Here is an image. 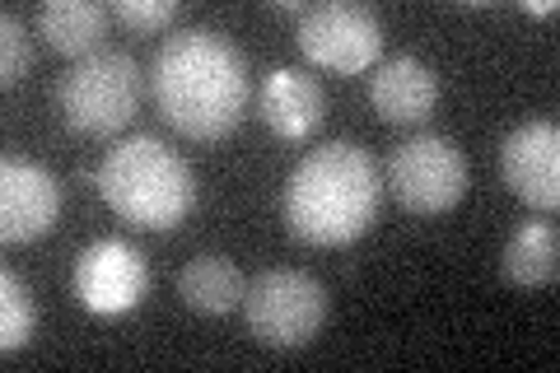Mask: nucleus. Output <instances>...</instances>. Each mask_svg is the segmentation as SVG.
<instances>
[{
    "mask_svg": "<svg viewBox=\"0 0 560 373\" xmlns=\"http://www.w3.org/2000/svg\"><path fill=\"white\" fill-rule=\"evenodd\" d=\"M150 94L160 117L178 136L215 145V140L238 131L243 113H248V61L215 28H178L154 51Z\"/></svg>",
    "mask_w": 560,
    "mask_h": 373,
    "instance_id": "1",
    "label": "nucleus"
},
{
    "mask_svg": "<svg viewBox=\"0 0 560 373\" xmlns=\"http://www.w3.org/2000/svg\"><path fill=\"white\" fill-rule=\"evenodd\" d=\"M383 206V173L355 140H327L294 164L285 183V224L308 247H350Z\"/></svg>",
    "mask_w": 560,
    "mask_h": 373,
    "instance_id": "2",
    "label": "nucleus"
},
{
    "mask_svg": "<svg viewBox=\"0 0 560 373\" xmlns=\"http://www.w3.org/2000/svg\"><path fill=\"white\" fill-rule=\"evenodd\" d=\"M98 197L113 206L117 220L164 234L197 210V177L187 159L168 150L160 136H127L113 140V150L103 154Z\"/></svg>",
    "mask_w": 560,
    "mask_h": 373,
    "instance_id": "3",
    "label": "nucleus"
},
{
    "mask_svg": "<svg viewBox=\"0 0 560 373\" xmlns=\"http://www.w3.org/2000/svg\"><path fill=\"white\" fill-rule=\"evenodd\" d=\"M57 108L75 136H121L140 113V66L131 61V51L103 47L94 57L75 61L57 84Z\"/></svg>",
    "mask_w": 560,
    "mask_h": 373,
    "instance_id": "4",
    "label": "nucleus"
},
{
    "mask_svg": "<svg viewBox=\"0 0 560 373\" xmlns=\"http://www.w3.org/2000/svg\"><path fill=\"white\" fill-rule=\"evenodd\" d=\"M243 317L248 331L271 350H300L327 323V290L318 276L308 271H261L248 290H243Z\"/></svg>",
    "mask_w": 560,
    "mask_h": 373,
    "instance_id": "5",
    "label": "nucleus"
},
{
    "mask_svg": "<svg viewBox=\"0 0 560 373\" xmlns=\"http://www.w3.org/2000/svg\"><path fill=\"white\" fill-rule=\"evenodd\" d=\"M294 43H300V51L318 70H331V75H364L370 66H378L383 24L370 5L323 0V5H308L300 14Z\"/></svg>",
    "mask_w": 560,
    "mask_h": 373,
    "instance_id": "6",
    "label": "nucleus"
},
{
    "mask_svg": "<svg viewBox=\"0 0 560 373\" xmlns=\"http://www.w3.org/2000/svg\"><path fill=\"white\" fill-rule=\"evenodd\" d=\"M388 187L411 215H444L467 197V159L448 136L420 131L393 150Z\"/></svg>",
    "mask_w": 560,
    "mask_h": 373,
    "instance_id": "7",
    "label": "nucleus"
},
{
    "mask_svg": "<svg viewBox=\"0 0 560 373\" xmlns=\"http://www.w3.org/2000/svg\"><path fill=\"white\" fill-rule=\"evenodd\" d=\"M150 290L145 253L127 238H98L75 261V294L94 317H121L131 313Z\"/></svg>",
    "mask_w": 560,
    "mask_h": 373,
    "instance_id": "8",
    "label": "nucleus"
},
{
    "mask_svg": "<svg viewBox=\"0 0 560 373\" xmlns=\"http://www.w3.org/2000/svg\"><path fill=\"white\" fill-rule=\"evenodd\" d=\"M500 177L523 206H560V131L556 121H523L500 145Z\"/></svg>",
    "mask_w": 560,
    "mask_h": 373,
    "instance_id": "9",
    "label": "nucleus"
},
{
    "mask_svg": "<svg viewBox=\"0 0 560 373\" xmlns=\"http://www.w3.org/2000/svg\"><path fill=\"white\" fill-rule=\"evenodd\" d=\"M61 215V183L33 159H5L0 164V238L33 243Z\"/></svg>",
    "mask_w": 560,
    "mask_h": 373,
    "instance_id": "10",
    "label": "nucleus"
},
{
    "mask_svg": "<svg viewBox=\"0 0 560 373\" xmlns=\"http://www.w3.org/2000/svg\"><path fill=\"white\" fill-rule=\"evenodd\" d=\"M257 117L267 121V131L280 136L285 145H304L318 136L327 117V98L318 80L300 66H276L257 89Z\"/></svg>",
    "mask_w": 560,
    "mask_h": 373,
    "instance_id": "11",
    "label": "nucleus"
},
{
    "mask_svg": "<svg viewBox=\"0 0 560 373\" xmlns=\"http://www.w3.org/2000/svg\"><path fill=\"white\" fill-rule=\"evenodd\" d=\"M440 103V80L416 57H393L370 75V108L393 127H416Z\"/></svg>",
    "mask_w": 560,
    "mask_h": 373,
    "instance_id": "12",
    "label": "nucleus"
},
{
    "mask_svg": "<svg viewBox=\"0 0 560 373\" xmlns=\"http://www.w3.org/2000/svg\"><path fill=\"white\" fill-rule=\"evenodd\" d=\"M108 20H113V10H103L98 0H47L38 10V33L47 38L51 51L84 61L94 51H103L98 43L108 38Z\"/></svg>",
    "mask_w": 560,
    "mask_h": 373,
    "instance_id": "13",
    "label": "nucleus"
},
{
    "mask_svg": "<svg viewBox=\"0 0 560 373\" xmlns=\"http://www.w3.org/2000/svg\"><path fill=\"white\" fill-rule=\"evenodd\" d=\"M560 271V238H556V224L551 220H523L510 238H504V253H500V276L518 290H541L551 285Z\"/></svg>",
    "mask_w": 560,
    "mask_h": 373,
    "instance_id": "14",
    "label": "nucleus"
},
{
    "mask_svg": "<svg viewBox=\"0 0 560 373\" xmlns=\"http://www.w3.org/2000/svg\"><path fill=\"white\" fill-rule=\"evenodd\" d=\"M243 276L230 257L220 253H201L191 257L183 271H178V299L191 313H206V317H224L243 304Z\"/></svg>",
    "mask_w": 560,
    "mask_h": 373,
    "instance_id": "15",
    "label": "nucleus"
},
{
    "mask_svg": "<svg viewBox=\"0 0 560 373\" xmlns=\"http://www.w3.org/2000/svg\"><path fill=\"white\" fill-rule=\"evenodd\" d=\"M38 313H33V290L20 271H0V350L14 354L33 341Z\"/></svg>",
    "mask_w": 560,
    "mask_h": 373,
    "instance_id": "16",
    "label": "nucleus"
},
{
    "mask_svg": "<svg viewBox=\"0 0 560 373\" xmlns=\"http://www.w3.org/2000/svg\"><path fill=\"white\" fill-rule=\"evenodd\" d=\"M33 66V43H28V28L14 10L0 14V84L14 89Z\"/></svg>",
    "mask_w": 560,
    "mask_h": 373,
    "instance_id": "17",
    "label": "nucleus"
},
{
    "mask_svg": "<svg viewBox=\"0 0 560 373\" xmlns=\"http://www.w3.org/2000/svg\"><path fill=\"white\" fill-rule=\"evenodd\" d=\"M113 20H121L131 33H160L178 20V0H117Z\"/></svg>",
    "mask_w": 560,
    "mask_h": 373,
    "instance_id": "18",
    "label": "nucleus"
},
{
    "mask_svg": "<svg viewBox=\"0 0 560 373\" xmlns=\"http://www.w3.org/2000/svg\"><path fill=\"white\" fill-rule=\"evenodd\" d=\"M523 10H528V14H556V0H528Z\"/></svg>",
    "mask_w": 560,
    "mask_h": 373,
    "instance_id": "19",
    "label": "nucleus"
}]
</instances>
